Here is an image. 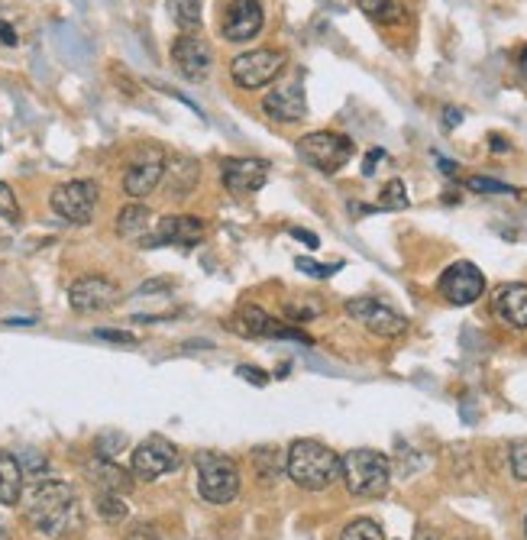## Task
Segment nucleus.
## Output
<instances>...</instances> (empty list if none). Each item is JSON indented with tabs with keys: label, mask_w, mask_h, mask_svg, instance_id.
<instances>
[{
	"label": "nucleus",
	"mask_w": 527,
	"mask_h": 540,
	"mask_svg": "<svg viewBox=\"0 0 527 540\" xmlns=\"http://www.w3.org/2000/svg\"><path fill=\"white\" fill-rule=\"evenodd\" d=\"M26 518L46 537H62L78 524V498L68 482L39 479L26 498Z\"/></svg>",
	"instance_id": "f257e3e1"
},
{
	"label": "nucleus",
	"mask_w": 527,
	"mask_h": 540,
	"mask_svg": "<svg viewBox=\"0 0 527 540\" xmlns=\"http://www.w3.org/2000/svg\"><path fill=\"white\" fill-rule=\"evenodd\" d=\"M285 473L304 492H324L340 479V456L321 440H295L285 453Z\"/></svg>",
	"instance_id": "f03ea898"
},
{
	"label": "nucleus",
	"mask_w": 527,
	"mask_h": 540,
	"mask_svg": "<svg viewBox=\"0 0 527 540\" xmlns=\"http://www.w3.org/2000/svg\"><path fill=\"white\" fill-rule=\"evenodd\" d=\"M340 479L346 492L356 498H379L392 486V463L379 450L359 447L340 456Z\"/></svg>",
	"instance_id": "7ed1b4c3"
},
{
	"label": "nucleus",
	"mask_w": 527,
	"mask_h": 540,
	"mask_svg": "<svg viewBox=\"0 0 527 540\" xmlns=\"http://www.w3.org/2000/svg\"><path fill=\"white\" fill-rule=\"evenodd\" d=\"M194 469H198V489L211 505H230L240 495V466L233 456L204 450L194 456Z\"/></svg>",
	"instance_id": "20e7f679"
},
{
	"label": "nucleus",
	"mask_w": 527,
	"mask_h": 540,
	"mask_svg": "<svg viewBox=\"0 0 527 540\" xmlns=\"http://www.w3.org/2000/svg\"><path fill=\"white\" fill-rule=\"evenodd\" d=\"M298 156L308 162L311 169L324 172V175H334L353 159V140L343 133L317 130V133H308L298 140Z\"/></svg>",
	"instance_id": "39448f33"
},
{
	"label": "nucleus",
	"mask_w": 527,
	"mask_h": 540,
	"mask_svg": "<svg viewBox=\"0 0 527 540\" xmlns=\"http://www.w3.org/2000/svg\"><path fill=\"white\" fill-rule=\"evenodd\" d=\"M285 62H288L285 52H279V49H249L230 62V78H233V85L243 91H259L282 75Z\"/></svg>",
	"instance_id": "423d86ee"
},
{
	"label": "nucleus",
	"mask_w": 527,
	"mask_h": 540,
	"mask_svg": "<svg viewBox=\"0 0 527 540\" xmlns=\"http://www.w3.org/2000/svg\"><path fill=\"white\" fill-rule=\"evenodd\" d=\"M97 201H101V188L91 178H75V182H62L52 188L49 204L52 211L59 214L68 224H91L94 211H97Z\"/></svg>",
	"instance_id": "0eeeda50"
},
{
	"label": "nucleus",
	"mask_w": 527,
	"mask_h": 540,
	"mask_svg": "<svg viewBox=\"0 0 527 540\" xmlns=\"http://www.w3.org/2000/svg\"><path fill=\"white\" fill-rule=\"evenodd\" d=\"M346 314L353 317L356 324H363L369 334L395 340L408 330V317L398 314L395 308H388L379 298H350L346 301Z\"/></svg>",
	"instance_id": "6e6552de"
},
{
	"label": "nucleus",
	"mask_w": 527,
	"mask_h": 540,
	"mask_svg": "<svg viewBox=\"0 0 527 540\" xmlns=\"http://www.w3.org/2000/svg\"><path fill=\"white\" fill-rule=\"evenodd\" d=\"M182 463V456H178V447L172 440L165 437H146L140 447L133 450L130 456V473L143 482H156L159 476L172 473Z\"/></svg>",
	"instance_id": "1a4fd4ad"
},
{
	"label": "nucleus",
	"mask_w": 527,
	"mask_h": 540,
	"mask_svg": "<svg viewBox=\"0 0 527 540\" xmlns=\"http://www.w3.org/2000/svg\"><path fill=\"white\" fill-rule=\"evenodd\" d=\"M117 301H120V288L107 275H81L68 288V304L78 314H101L107 308H114Z\"/></svg>",
	"instance_id": "9d476101"
},
{
	"label": "nucleus",
	"mask_w": 527,
	"mask_h": 540,
	"mask_svg": "<svg viewBox=\"0 0 527 540\" xmlns=\"http://www.w3.org/2000/svg\"><path fill=\"white\" fill-rule=\"evenodd\" d=\"M440 295L447 298L456 308H466V304H476L485 292V275L479 272L476 262H453V266L440 275Z\"/></svg>",
	"instance_id": "9b49d317"
},
{
	"label": "nucleus",
	"mask_w": 527,
	"mask_h": 540,
	"mask_svg": "<svg viewBox=\"0 0 527 540\" xmlns=\"http://www.w3.org/2000/svg\"><path fill=\"white\" fill-rule=\"evenodd\" d=\"M162 175H165V152L159 146H149L130 162L127 175H123V191L133 201H143L162 185Z\"/></svg>",
	"instance_id": "f8f14e48"
},
{
	"label": "nucleus",
	"mask_w": 527,
	"mask_h": 540,
	"mask_svg": "<svg viewBox=\"0 0 527 540\" xmlns=\"http://www.w3.org/2000/svg\"><path fill=\"white\" fill-rule=\"evenodd\" d=\"M262 23H266V13H262L259 0H227L224 17H220V33L227 43H249L259 36Z\"/></svg>",
	"instance_id": "ddd939ff"
},
{
	"label": "nucleus",
	"mask_w": 527,
	"mask_h": 540,
	"mask_svg": "<svg viewBox=\"0 0 527 540\" xmlns=\"http://www.w3.org/2000/svg\"><path fill=\"white\" fill-rule=\"evenodd\" d=\"M172 62L178 75L188 81H204L214 68V49L198 33H182L172 43Z\"/></svg>",
	"instance_id": "4468645a"
},
{
	"label": "nucleus",
	"mask_w": 527,
	"mask_h": 540,
	"mask_svg": "<svg viewBox=\"0 0 527 540\" xmlns=\"http://www.w3.org/2000/svg\"><path fill=\"white\" fill-rule=\"evenodd\" d=\"M220 182L230 195H253L269 182V162L266 159H224L220 162Z\"/></svg>",
	"instance_id": "2eb2a0df"
},
{
	"label": "nucleus",
	"mask_w": 527,
	"mask_h": 540,
	"mask_svg": "<svg viewBox=\"0 0 527 540\" xmlns=\"http://www.w3.org/2000/svg\"><path fill=\"white\" fill-rule=\"evenodd\" d=\"M204 240V220L194 214H169L159 220V227L152 237H143V246H194Z\"/></svg>",
	"instance_id": "dca6fc26"
},
{
	"label": "nucleus",
	"mask_w": 527,
	"mask_h": 540,
	"mask_svg": "<svg viewBox=\"0 0 527 540\" xmlns=\"http://www.w3.org/2000/svg\"><path fill=\"white\" fill-rule=\"evenodd\" d=\"M262 110L275 123H298L308 117V101H304V91L298 85H285L262 98Z\"/></svg>",
	"instance_id": "f3484780"
},
{
	"label": "nucleus",
	"mask_w": 527,
	"mask_h": 540,
	"mask_svg": "<svg viewBox=\"0 0 527 540\" xmlns=\"http://www.w3.org/2000/svg\"><path fill=\"white\" fill-rule=\"evenodd\" d=\"M492 311L502 317L508 327L527 330V282L502 285L492 298Z\"/></svg>",
	"instance_id": "a211bd4d"
},
{
	"label": "nucleus",
	"mask_w": 527,
	"mask_h": 540,
	"mask_svg": "<svg viewBox=\"0 0 527 540\" xmlns=\"http://www.w3.org/2000/svg\"><path fill=\"white\" fill-rule=\"evenodd\" d=\"M165 185H169L172 198H188L201 182V165L191 156H165Z\"/></svg>",
	"instance_id": "6ab92c4d"
},
{
	"label": "nucleus",
	"mask_w": 527,
	"mask_h": 540,
	"mask_svg": "<svg viewBox=\"0 0 527 540\" xmlns=\"http://www.w3.org/2000/svg\"><path fill=\"white\" fill-rule=\"evenodd\" d=\"M230 330H233V334H240V337H275L279 321H272V317L262 311L259 304H243V308L233 314Z\"/></svg>",
	"instance_id": "aec40b11"
},
{
	"label": "nucleus",
	"mask_w": 527,
	"mask_h": 540,
	"mask_svg": "<svg viewBox=\"0 0 527 540\" xmlns=\"http://www.w3.org/2000/svg\"><path fill=\"white\" fill-rule=\"evenodd\" d=\"M23 469L20 460L7 450H0V505H20L23 498Z\"/></svg>",
	"instance_id": "412c9836"
},
{
	"label": "nucleus",
	"mask_w": 527,
	"mask_h": 540,
	"mask_svg": "<svg viewBox=\"0 0 527 540\" xmlns=\"http://www.w3.org/2000/svg\"><path fill=\"white\" fill-rule=\"evenodd\" d=\"M152 227V211L146 204L140 201H133L127 207H120V214H117V233L123 240H143L146 233Z\"/></svg>",
	"instance_id": "4be33fe9"
},
{
	"label": "nucleus",
	"mask_w": 527,
	"mask_h": 540,
	"mask_svg": "<svg viewBox=\"0 0 527 540\" xmlns=\"http://www.w3.org/2000/svg\"><path fill=\"white\" fill-rule=\"evenodd\" d=\"M91 476L94 482L101 486V492H120V495H127L130 492V476L123 473V469L114 463V460H104V456H97V460L91 463Z\"/></svg>",
	"instance_id": "5701e85b"
},
{
	"label": "nucleus",
	"mask_w": 527,
	"mask_h": 540,
	"mask_svg": "<svg viewBox=\"0 0 527 540\" xmlns=\"http://www.w3.org/2000/svg\"><path fill=\"white\" fill-rule=\"evenodd\" d=\"M165 10L182 33L201 30V0H165Z\"/></svg>",
	"instance_id": "b1692460"
},
{
	"label": "nucleus",
	"mask_w": 527,
	"mask_h": 540,
	"mask_svg": "<svg viewBox=\"0 0 527 540\" xmlns=\"http://www.w3.org/2000/svg\"><path fill=\"white\" fill-rule=\"evenodd\" d=\"M324 311H327L324 301L317 295H301V298L285 301V317L291 324H308V321H314V317H321Z\"/></svg>",
	"instance_id": "393cba45"
},
{
	"label": "nucleus",
	"mask_w": 527,
	"mask_h": 540,
	"mask_svg": "<svg viewBox=\"0 0 527 540\" xmlns=\"http://www.w3.org/2000/svg\"><path fill=\"white\" fill-rule=\"evenodd\" d=\"M356 7L366 13V17L379 20V23H395L401 17L398 0H356Z\"/></svg>",
	"instance_id": "a878e982"
},
{
	"label": "nucleus",
	"mask_w": 527,
	"mask_h": 540,
	"mask_svg": "<svg viewBox=\"0 0 527 540\" xmlns=\"http://www.w3.org/2000/svg\"><path fill=\"white\" fill-rule=\"evenodd\" d=\"M97 515H101L104 521L117 524L127 518V502H123L120 492H101L97 495Z\"/></svg>",
	"instance_id": "bb28decb"
},
{
	"label": "nucleus",
	"mask_w": 527,
	"mask_h": 540,
	"mask_svg": "<svg viewBox=\"0 0 527 540\" xmlns=\"http://www.w3.org/2000/svg\"><path fill=\"white\" fill-rule=\"evenodd\" d=\"M411 201H408V188L401 178H392L385 188H382V198H379V207L382 211H405Z\"/></svg>",
	"instance_id": "cd10ccee"
},
{
	"label": "nucleus",
	"mask_w": 527,
	"mask_h": 540,
	"mask_svg": "<svg viewBox=\"0 0 527 540\" xmlns=\"http://www.w3.org/2000/svg\"><path fill=\"white\" fill-rule=\"evenodd\" d=\"M340 540H385V534H382V528L372 518H359L353 524H346Z\"/></svg>",
	"instance_id": "c85d7f7f"
},
{
	"label": "nucleus",
	"mask_w": 527,
	"mask_h": 540,
	"mask_svg": "<svg viewBox=\"0 0 527 540\" xmlns=\"http://www.w3.org/2000/svg\"><path fill=\"white\" fill-rule=\"evenodd\" d=\"M466 188H469V191H476V195H518V191L511 188V185L495 182V178H482V175L466 178Z\"/></svg>",
	"instance_id": "c756f323"
},
{
	"label": "nucleus",
	"mask_w": 527,
	"mask_h": 540,
	"mask_svg": "<svg viewBox=\"0 0 527 540\" xmlns=\"http://www.w3.org/2000/svg\"><path fill=\"white\" fill-rule=\"evenodd\" d=\"M0 217L10 220V224H17V220H20L17 195H13V188H10L7 182H0Z\"/></svg>",
	"instance_id": "7c9ffc66"
},
{
	"label": "nucleus",
	"mask_w": 527,
	"mask_h": 540,
	"mask_svg": "<svg viewBox=\"0 0 527 540\" xmlns=\"http://www.w3.org/2000/svg\"><path fill=\"white\" fill-rule=\"evenodd\" d=\"M511 473L518 482H527V440L511 443Z\"/></svg>",
	"instance_id": "2f4dec72"
},
{
	"label": "nucleus",
	"mask_w": 527,
	"mask_h": 540,
	"mask_svg": "<svg viewBox=\"0 0 527 540\" xmlns=\"http://www.w3.org/2000/svg\"><path fill=\"white\" fill-rule=\"evenodd\" d=\"M295 266H298L301 272H308L311 279H330V275H334L337 269H343V262H334V266H321V262H314V259L304 256V259L295 262Z\"/></svg>",
	"instance_id": "473e14b6"
},
{
	"label": "nucleus",
	"mask_w": 527,
	"mask_h": 540,
	"mask_svg": "<svg viewBox=\"0 0 527 540\" xmlns=\"http://www.w3.org/2000/svg\"><path fill=\"white\" fill-rule=\"evenodd\" d=\"M123 443H127V437H123V434H104L101 440H97V456H104V460H114Z\"/></svg>",
	"instance_id": "72a5a7b5"
},
{
	"label": "nucleus",
	"mask_w": 527,
	"mask_h": 540,
	"mask_svg": "<svg viewBox=\"0 0 527 540\" xmlns=\"http://www.w3.org/2000/svg\"><path fill=\"white\" fill-rule=\"evenodd\" d=\"M46 466H49V463H46V456H39V453H26V456H23V460H20V469H23V476H26V473H30V476L36 479V482H39V479H43V473H46Z\"/></svg>",
	"instance_id": "f704fd0d"
},
{
	"label": "nucleus",
	"mask_w": 527,
	"mask_h": 540,
	"mask_svg": "<svg viewBox=\"0 0 527 540\" xmlns=\"http://www.w3.org/2000/svg\"><path fill=\"white\" fill-rule=\"evenodd\" d=\"M94 337L97 340H110V343H127V346L136 343V334H130V330H107V327H101V330H94Z\"/></svg>",
	"instance_id": "c9c22d12"
},
{
	"label": "nucleus",
	"mask_w": 527,
	"mask_h": 540,
	"mask_svg": "<svg viewBox=\"0 0 527 540\" xmlns=\"http://www.w3.org/2000/svg\"><path fill=\"white\" fill-rule=\"evenodd\" d=\"M130 540H159V531H156V524H133V531H130Z\"/></svg>",
	"instance_id": "e433bc0d"
},
{
	"label": "nucleus",
	"mask_w": 527,
	"mask_h": 540,
	"mask_svg": "<svg viewBox=\"0 0 527 540\" xmlns=\"http://www.w3.org/2000/svg\"><path fill=\"white\" fill-rule=\"evenodd\" d=\"M237 372H240V376H243L246 382H256V385H266V382H269V376H266V372H262V369H256V366H240Z\"/></svg>",
	"instance_id": "4c0bfd02"
},
{
	"label": "nucleus",
	"mask_w": 527,
	"mask_h": 540,
	"mask_svg": "<svg viewBox=\"0 0 527 540\" xmlns=\"http://www.w3.org/2000/svg\"><path fill=\"white\" fill-rule=\"evenodd\" d=\"M288 233H291V237H295V240H301V243H308V249H317V246H321V240H317V237H314V233H311V230H301V227H291Z\"/></svg>",
	"instance_id": "58836bf2"
},
{
	"label": "nucleus",
	"mask_w": 527,
	"mask_h": 540,
	"mask_svg": "<svg viewBox=\"0 0 527 540\" xmlns=\"http://www.w3.org/2000/svg\"><path fill=\"white\" fill-rule=\"evenodd\" d=\"M385 159V152L382 149H372L369 156H366V162H363V175L369 178V175H376V162H382Z\"/></svg>",
	"instance_id": "ea45409f"
},
{
	"label": "nucleus",
	"mask_w": 527,
	"mask_h": 540,
	"mask_svg": "<svg viewBox=\"0 0 527 540\" xmlns=\"http://www.w3.org/2000/svg\"><path fill=\"white\" fill-rule=\"evenodd\" d=\"M0 43H4V46H17V43H20L17 30H13L7 20H0Z\"/></svg>",
	"instance_id": "a19ab883"
},
{
	"label": "nucleus",
	"mask_w": 527,
	"mask_h": 540,
	"mask_svg": "<svg viewBox=\"0 0 527 540\" xmlns=\"http://www.w3.org/2000/svg\"><path fill=\"white\" fill-rule=\"evenodd\" d=\"M169 288H172V282H146L143 288H140V292H136V295H152V292H169Z\"/></svg>",
	"instance_id": "79ce46f5"
},
{
	"label": "nucleus",
	"mask_w": 527,
	"mask_h": 540,
	"mask_svg": "<svg viewBox=\"0 0 527 540\" xmlns=\"http://www.w3.org/2000/svg\"><path fill=\"white\" fill-rule=\"evenodd\" d=\"M443 114H447V120H443V123H447V130L460 127V123H463V114H460V110H456V107H447V110H443Z\"/></svg>",
	"instance_id": "37998d69"
},
{
	"label": "nucleus",
	"mask_w": 527,
	"mask_h": 540,
	"mask_svg": "<svg viewBox=\"0 0 527 540\" xmlns=\"http://www.w3.org/2000/svg\"><path fill=\"white\" fill-rule=\"evenodd\" d=\"M440 169H443V175H456V169H460V165H456V162H450V159H440Z\"/></svg>",
	"instance_id": "c03bdc74"
},
{
	"label": "nucleus",
	"mask_w": 527,
	"mask_h": 540,
	"mask_svg": "<svg viewBox=\"0 0 527 540\" xmlns=\"http://www.w3.org/2000/svg\"><path fill=\"white\" fill-rule=\"evenodd\" d=\"M492 149L495 152H508V143L502 140V136H492Z\"/></svg>",
	"instance_id": "a18cd8bd"
},
{
	"label": "nucleus",
	"mask_w": 527,
	"mask_h": 540,
	"mask_svg": "<svg viewBox=\"0 0 527 540\" xmlns=\"http://www.w3.org/2000/svg\"><path fill=\"white\" fill-rule=\"evenodd\" d=\"M0 540H13V534H10V524L0 518Z\"/></svg>",
	"instance_id": "49530a36"
},
{
	"label": "nucleus",
	"mask_w": 527,
	"mask_h": 540,
	"mask_svg": "<svg viewBox=\"0 0 527 540\" xmlns=\"http://www.w3.org/2000/svg\"><path fill=\"white\" fill-rule=\"evenodd\" d=\"M518 65H521V72L527 75V46L521 49V55H518Z\"/></svg>",
	"instance_id": "de8ad7c7"
},
{
	"label": "nucleus",
	"mask_w": 527,
	"mask_h": 540,
	"mask_svg": "<svg viewBox=\"0 0 527 540\" xmlns=\"http://www.w3.org/2000/svg\"><path fill=\"white\" fill-rule=\"evenodd\" d=\"M524 537H527V518H524Z\"/></svg>",
	"instance_id": "09e8293b"
},
{
	"label": "nucleus",
	"mask_w": 527,
	"mask_h": 540,
	"mask_svg": "<svg viewBox=\"0 0 527 540\" xmlns=\"http://www.w3.org/2000/svg\"><path fill=\"white\" fill-rule=\"evenodd\" d=\"M456 540H473V537H456Z\"/></svg>",
	"instance_id": "8fccbe9b"
}]
</instances>
